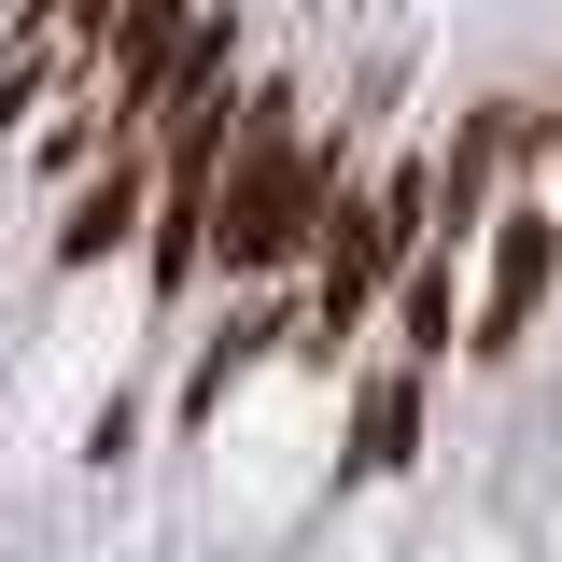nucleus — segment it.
Wrapping results in <instances>:
<instances>
[{
	"label": "nucleus",
	"mask_w": 562,
	"mask_h": 562,
	"mask_svg": "<svg viewBox=\"0 0 562 562\" xmlns=\"http://www.w3.org/2000/svg\"><path fill=\"white\" fill-rule=\"evenodd\" d=\"M422 450V366L408 351H380V366H366V380H351V479H394V464H408Z\"/></svg>",
	"instance_id": "5"
},
{
	"label": "nucleus",
	"mask_w": 562,
	"mask_h": 562,
	"mask_svg": "<svg viewBox=\"0 0 562 562\" xmlns=\"http://www.w3.org/2000/svg\"><path fill=\"white\" fill-rule=\"evenodd\" d=\"M479 310H464V351L479 366H506V351L535 338V310H549V281H562V198L549 183H506V198L479 211Z\"/></svg>",
	"instance_id": "2"
},
{
	"label": "nucleus",
	"mask_w": 562,
	"mask_h": 562,
	"mask_svg": "<svg viewBox=\"0 0 562 562\" xmlns=\"http://www.w3.org/2000/svg\"><path fill=\"white\" fill-rule=\"evenodd\" d=\"M422 239H436V183H422V155H394L380 183H338L310 268H295V351H310L324 380H338V351L380 324V295H394V268H408Z\"/></svg>",
	"instance_id": "1"
},
{
	"label": "nucleus",
	"mask_w": 562,
	"mask_h": 562,
	"mask_svg": "<svg viewBox=\"0 0 562 562\" xmlns=\"http://www.w3.org/2000/svg\"><path fill=\"white\" fill-rule=\"evenodd\" d=\"M140 211H155V140H99L43 254H57V268H113V254L140 239Z\"/></svg>",
	"instance_id": "3"
},
{
	"label": "nucleus",
	"mask_w": 562,
	"mask_h": 562,
	"mask_svg": "<svg viewBox=\"0 0 562 562\" xmlns=\"http://www.w3.org/2000/svg\"><path fill=\"white\" fill-rule=\"evenodd\" d=\"M535 113H549V155H562V99H535Z\"/></svg>",
	"instance_id": "8"
},
{
	"label": "nucleus",
	"mask_w": 562,
	"mask_h": 562,
	"mask_svg": "<svg viewBox=\"0 0 562 562\" xmlns=\"http://www.w3.org/2000/svg\"><path fill=\"white\" fill-rule=\"evenodd\" d=\"M140 268H155V295H169V310L211 281V169H155V211H140Z\"/></svg>",
	"instance_id": "4"
},
{
	"label": "nucleus",
	"mask_w": 562,
	"mask_h": 562,
	"mask_svg": "<svg viewBox=\"0 0 562 562\" xmlns=\"http://www.w3.org/2000/svg\"><path fill=\"white\" fill-rule=\"evenodd\" d=\"M268 338H295V295H254V310H239V324L183 366V422H225V394L254 380V351H268Z\"/></svg>",
	"instance_id": "6"
},
{
	"label": "nucleus",
	"mask_w": 562,
	"mask_h": 562,
	"mask_svg": "<svg viewBox=\"0 0 562 562\" xmlns=\"http://www.w3.org/2000/svg\"><path fill=\"white\" fill-rule=\"evenodd\" d=\"M380 310H394V351H408V366H450V324H464V295H450V239H422Z\"/></svg>",
	"instance_id": "7"
}]
</instances>
